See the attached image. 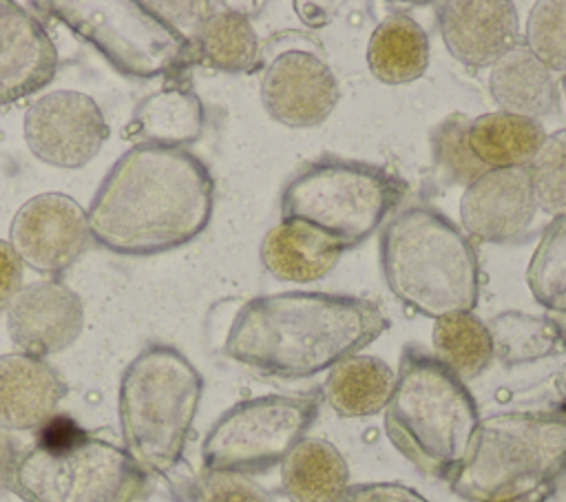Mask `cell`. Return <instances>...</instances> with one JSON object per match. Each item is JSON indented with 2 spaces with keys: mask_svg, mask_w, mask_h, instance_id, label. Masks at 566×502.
<instances>
[{
  "mask_svg": "<svg viewBox=\"0 0 566 502\" xmlns=\"http://www.w3.org/2000/svg\"><path fill=\"white\" fill-rule=\"evenodd\" d=\"M537 203L526 168H493L471 181L460 197L464 234L482 243H509L526 232Z\"/></svg>",
  "mask_w": 566,
  "mask_h": 502,
  "instance_id": "15",
  "label": "cell"
},
{
  "mask_svg": "<svg viewBox=\"0 0 566 502\" xmlns=\"http://www.w3.org/2000/svg\"><path fill=\"white\" fill-rule=\"evenodd\" d=\"M555 391L559 394V398H562V402L566 405V363L557 369V374H555Z\"/></svg>",
  "mask_w": 566,
  "mask_h": 502,
  "instance_id": "38",
  "label": "cell"
},
{
  "mask_svg": "<svg viewBox=\"0 0 566 502\" xmlns=\"http://www.w3.org/2000/svg\"><path fill=\"white\" fill-rule=\"evenodd\" d=\"M436 20L447 51L467 69H491L520 44V20L509 0L438 2Z\"/></svg>",
  "mask_w": 566,
  "mask_h": 502,
  "instance_id": "16",
  "label": "cell"
},
{
  "mask_svg": "<svg viewBox=\"0 0 566 502\" xmlns=\"http://www.w3.org/2000/svg\"><path fill=\"white\" fill-rule=\"evenodd\" d=\"M489 93L511 115L539 119L557 111L555 75L522 42L489 69Z\"/></svg>",
  "mask_w": 566,
  "mask_h": 502,
  "instance_id": "19",
  "label": "cell"
},
{
  "mask_svg": "<svg viewBox=\"0 0 566 502\" xmlns=\"http://www.w3.org/2000/svg\"><path fill=\"white\" fill-rule=\"evenodd\" d=\"M338 502H429L416 489L400 482H369L354 484L340 495Z\"/></svg>",
  "mask_w": 566,
  "mask_h": 502,
  "instance_id": "34",
  "label": "cell"
},
{
  "mask_svg": "<svg viewBox=\"0 0 566 502\" xmlns=\"http://www.w3.org/2000/svg\"><path fill=\"white\" fill-rule=\"evenodd\" d=\"M57 73V49L44 24L22 4L0 0V104L44 88Z\"/></svg>",
  "mask_w": 566,
  "mask_h": 502,
  "instance_id": "17",
  "label": "cell"
},
{
  "mask_svg": "<svg viewBox=\"0 0 566 502\" xmlns=\"http://www.w3.org/2000/svg\"><path fill=\"white\" fill-rule=\"evenodd\" d=\"M396 374L378 356L354 354L336 363L323 383V398L343 418H367L385 411Z\"/></svg>",
  "mask_w": 566,
  "mask_h": 502,
  "instance_id": "24",
  "label": "cell"
},
{
  "mask_svg": "<svg viewBox=\"0 0 566 502\" xmlns=\"http://www.w3.org/2000/svg\"><path fill=\"white\" fill-rule=\"evenodd\" d=\"M91 239L86 210L64 192L27 199L13 215L9 243L31 270L57 276L86 250Z\"/></svg>",
  "mask_w": 566,
  "mask_h": 502,
  "instance_id": "12",
  "label": "cell"
},
{
  "mask_svg": "<svg viewBox=\"0 0 566 502\" xmlns=\"http://www.w3.org/2000/svg\"><path fill=\"white\" fill-rule=\"evenodd\" d=\"M433 356L460 380L478 378L493 360L491 334L473 312H460L433 323Z\"/></svg>",
  "mask_w": 566,
  "mask_h": 502,
  "instance_id": "28",
  "label": "cell"
},
{
  "mask_svg": "<svg viewBox=\"0 0 566 502\" xmlns=\"http://www.w3.org/2000/svg\"><path fill=\"white\" fill-rule=\"evenodd\" d=\"M22 290V261L9 241L0 239V312Z\"/></svg>",
  "mask_w": 566,
  "mask_h": 502,
  "instance_id": "35",
  "label": "cell"
},
{
  "mask_svg": "<svg viewBox=\"0 0 566 502\" xmlns=\"http://www.w3.org/2000/svg\"><path fill=\"white\" fill-rule=\"evenodd\" d=\"M493 358L506 367L528 365L566 349L564 336L546 316L509 310L495 314L489 323Z\"/></svg>",
  "mask_w": 566,
  "mask_h": 502,
  "instance_id": "27",
  "label": "cell"
},
{
  "mask_svg": "<svg viewBox=\"0 0 566 502\" xmlns=\"http://www.w3.org/2000/svg\"><path fill=\"white\" fill-rule=\"evenodd\" d=\"M402 195L405 184L380 166L323 157L285 184L281 219L298 221L347 250L369 239Z\"/></svg>",
  "mask_w": 566,
  "mask_h": 502,
  "instance_id": "7",
  "label": "cell"
},
{
  "mask_svg": "<svg viewBox=\"0 0 566 502\" xmlns=\"http://www.w3.org/2000/svg\"><path fill=\"white\" fill-rule=\"evenodd\" d=\"M564 91H566V75H564Z\"/></svg>",
  "mask_w": 566,
  "mask_h": 502,
  "instance_id": "39",
  "label": "cell"
},
{
  "mask_svg": "<svg viewBox=\"0 0 566 502\" xmlns=\"http://www.w3.org/2000/svg\"><path fill=\"white\" fill-rule=\"evenodd\" d=\"M321 409L318 394H268L223 411L201 442V471L263 473L307 436Z\"/></svg>",
  "mask_w": 566,
  "mask_h": 502,
  "instance_id": "10",
  "label": "cell"
},
{
  "mask_svg": "<svg viewBox=\"0 0 566 502\" xmlns=\"http://www.w3.org/2000/svg\"><path fill=\"white\" fill-rule=\"evenodd\" d=\"M526 283L544 310L566 296V215L553 217L542 232L526 268Z\"/></svg>",
  "mask_w": 566,
  "mask_h": 502,
  "instance_id": "29",
  "label": "cell"
},
{
  "mask_svg": "<svg viewBox=\"0 0 566 502\" xmlns=\"http://www.w3.org/2000/svg\"><path fill=\"white\" fill-rule=\"evenodd\" d=\"M29 150L55 168L86 166L108 139V124L97 102L80 91H51L29 104L24 113Z\"/></svg>",
  "mask_w": 566,
  "mask_h": 502,
  "instance_id": "11",
  "label": "cell"
},
{
  "mask_svg": "<svg viewBox=\"0 0 566 502\" xmlns=\"http://www.w3.org/2000/svg\"><path fill=\"white\" fill-rule=\"evenodd\" d=\"M35 7L60 20L128 77L175 75L195 64L190 40L150 2L42 0Z\"/></svg>",
  "mask_w": 566,
  "mask_h": 502,
  "instance_id": "8",
  "label": "cell"
},
{
  "mask_svg": "<svg viewBox=\"0 0 566 502\" xmlns=\"http://www.w3.org/2000/svg\"><path fill=\"white\" fill-rule=\"evenodd\" d=\"M478 422V405L464 380L436 356L407 345L385 407V433L391 445L424 475L449 482Z\"/></svg>",
  "mask_w": 566,
  "mask_h": 502,
  "instance_id": "5",
  "label": "cell"
},
{
  "mask_svg": "<svg viewBox=\"0 0 566 502\" xmlns=\"http://www.w3.org/2000/svg\"><path fill=\"white\" fill-rule=\"evenodd\" d=\"M469 122L467 115L451 113L431 133V159L438 175L447 184L464 188L489 170L469 146Z\"/></svg>",
  "mask_w": 566,
  "mask_h": 502,
  "instance_id": "30",
  "label": "cell"
},
{
  "mask_svg": "<svg viewBox=\"0 0 566 502\" xmlns=\"http://www.w3.org/2000/svg\"><path fill=\"white\" fill-rule=\"evenodd\" d=\"M467 139L489 170L526 168L546 139V130L539 119L493 111L469 122Z\"/></svg>",
  "mask_w": 566,
  "mask_h": 502,
  "instance_id": "26",
  "label": "cell"
},
{
  "mask_svg": "<svg viewBox=\"0 0 566 502\" xmlns=\"http://www.w3.org/2000/svg\"><path fill=\"white\" fill-rule=\"evenodd\" d=\"M338 97V80L327 62L305 49L279 53L261 77V102L268 115L290 128L323 124Z\"/></svg>",
  "mask_w": 566,
  "mask_h": 502,
  "instance_id": "13",
  "label": "cell"
},
{
  "mask_svg": "<svg viewBox=\"0 0 566 502\" xmlns=\"http://www.w3.org/2000/svg\"><path fill=\"white\" fill-rule=\"evenodd\" d=\"M84 327V305L75 290L55 279L22 285L7 307V332L29 356L46 358L75 343Z\"/></svg>",
  "mask_w": 566,
  "mask_h": 502,
  "instance_id": "14",
  "label": "cell"
},
{
  "mask_svg": "<svg viewBox=\"0 0 566 502\" xmlns=\"http://www.w3.org/2000/svg\"><path fill=\"white\" fill-rule=\"evenodd\" d=\"M144 484L146 471L126 449L86 431L62 445L33 442L13 478L24 502H135Z\"/></svg>",
  "mask_w": 566,
  "mask_h": 502,
  "instance_id": "9",
  "label": "cell"
},
{
  "mask_svg": "<svg viewBox=\"0 0 566 502\" xmlns=\"http://www.w3.org/2000/svg\"><path fill=\"white\" fill-rule=\"evenodd\" d=\"M367 66L382 84L416 82L429 66L427 31L407 13H389L369 38Z\"/></svg>",
  "mask_w": 566,
  "mask_h": 502,
  "instance_id": "25",
  "label": "cell"
},
{
  "mask_svg": "<svg viewBox=\"0 0 566 502\" xmlns=\"http://www.w3.org/2000/svg\"><path fill=\"white\" fill-rule=\"evenodd\" d=\"M212 203V175L195 153L137 142L97 186L86 212L88 232L115 254L153 257L199 237Z\"/></svg>",
  "mask_w": 566,
  "mask_h": 502,
  "instance_id": "1",
  "label": "cell"
},
{
  "mask_svg": "<svg viewBox=\"0 0 566 502\" xmlns=\"http://www.w3.org/2000/svg\"><path fill=\"white\" fill-rule=\"evenodd\" d=\"M553 75H566V0H539L531 7L524 42Z\"/></svg>",
  "mask_w": 566,
  "mask_h": 502,
  "instance_id": "32",
  "label": "cell"
},
{
  "mask_svg": "<svg viewBox=\"0 0 566 502\" xmlns=\"http://www.w3.org/2000/svg\"><path fill=\"white\" fill-rule=\"evenodd\" d=\"M18 447L7 431H0V495L13 491V478L18 467Z\"/></svg>",
  "mask_w": 566,
  "mask_h": 502,
  "instance_id": "36",
  "label": "cell"
},
{
  "mask_svg": "<svg viewBox=\"0 0 566 502\" xmlns=\"http://www.w3.org/2000/svg\"><path fill=\"white\" fill-rule=\"evenodd\" d=\"M66 391L69 385L44 358L0 354V431L40 429Z\"/></svg>",
  "mask_w": 566,
  "mask_h": 502,
  "instance_id": "18",
  "label": "cell"
},
{
  "mask_svg": "<svg viewBox=\"0 0 566 502\" xmlns=\"http://www.w3.org/2000/svg\"><path fill=\"white\" fill-rule=\"evenodd\" d=\"M203 124L206 108L199 95L186 84H170L135 106L128 135H137L146 144L184 148L201 137Z\"/></svg>",
  "mask_w": 566,
  "mask_h": 502,
  "instance_id": "22",
  "label": "cell"
},
{
  "mask_svg": "<svg viewBox=\"0 0 566 502\" xmlns=\"http://www.w3.org/2000/svg\"><path fill=\"white\" fill-rule=\"evenodd\" d=\"M190 502H274V495L252 475L201 471L188 491Z\"/></svg>",
  "mask_w": 566,
  "mask_h": 502,
  "instance_id": "33",
  "label": "cell"
},
{
  "mask_svg": "<svg viewBox=\"0 0 566 502\" xmlns=\"http://www.w3.org/2000/svg\"><path fill=\"white\" fill-rule=\"evenodd\" d=\"M188 40L195 64L223 73H252L261 64L259 33L239 9L214 4Z\"/></svg>",
  "mask_w": 566,
  "mask_h": 502,
  "instance_id": "21",
  "label": "cell"
},
{
  "mask_svg": "<svg viewBox=\"0 0 566 502\" xmlns=\"http://www.w3.org/2000/svg\"><path fill=\"white\" fill-rule=\"evenodd\" d=\"M566 475V414L500 411L480 418L449 480L467 502H542Z\"/></svg>",
  "mask_w": 566,
  "mask_h": 502,
  "instance_id": "4",
  "label": "cell"
},
{
  "mask_svg": "<svg viewBox=\"0 0 566 502\" xmlns=\"http://www.w3.org/2000/svg\"><path fill=\"white\" fill-rule=\"evenodd\" d=\"M533 197L551 217L566 215V128L546 133L539 150L526 166Z\"/></svg>",
  "mask_w": 566,
  "mask_h": 502,
  "instance_id": "31",
  "label": "cell"
},
{
  "mask_svg": "<svg viewBox=\"0 0 566 502\" xmlns=\"http://www.w3.org/2000/svg\"><path fill=\"white\" fill-rule=\"evenodd\" d=\"M203 378L170 345H148L124 369L117 391V416L124 449L150 473L172 471L186 449Z\"/></svg>",
  "mask_w": 566,
  "mask_h": 502,
  "instance_id": "6",
  "label": "cell"
},
{
  "mask_svg": "<svg viewBox=\"0 0 566 502\" xmlns=\"http://www.w3.org/2000/svg\"><path fill=\"white\" fill-rule=\"evenodd\" d=\"M555 327H557V332L564 336V341H566V296H562V299H557L555 303H551L548 307H546V314H544Z\"/></svg>",
  "mask_w": 566,
  "mask_h": 502,
  "instance_id": "37",
  "label": "cell"
},
{
  "mask_svg": "<svg viewBox=\"0 0 566 502\" xmlns=\"http://www.w3.org/2000/svg\"><path fill=\"white\" fill-rule=\"evenodd\" d=\"M281 487L290 502H338L349 467L332 442L305 436L281 462Z\"/></svg>",
  "mask_w": 566,
  "mask_h": 502,
  "instance_id": "23",
  "label": "cell"
},
{
  "mask_svg": "<svg viewBox=\"0 0 566 502\" xmlns=\"http://www.w3.org/2000/svg\"><path fill=\"white\" fill-rule=\"evenodd\" d=\"M389 321L369 299L332 292H276L234 314L223 352L263 376L298 380L360 354Z\"/></svg>",
  "mask_w": 566,
  "mask_h": 502,
  "instance_id": "2",
  "label": "cell"
},
{
  "mask_svg": "<svg viewBox=\"0 0 566 502\" xmlns=\"http://www.w3.org/2000/svg\"><path fill=\"white\" fill-rule=\"evenodd\" d=\"M389 292L427 318L473 312L480 294V261L469 237L431 206L394 215L378 241Z\"/></svg>",
  "mask_w": 566,
  "mask_h": 502,
  "instance_id": "3",
  "label": "cell"
},
{
  "mask_svg": "<svg viewBox=\"0 0 566 502\" xmlns=\"http://www.w3.org/2000/svg\"><path fill=\"white\" fill-rule=\"evenodd\" d=\"M343 250L298 221H279L261 241V261L279 281L312 283L332 272Z\"/></svg>",
  "mask_w": 566,
  "mask_h": 502,
  "instance_id": "20",
  "label": "cell"
}]
</instances>
